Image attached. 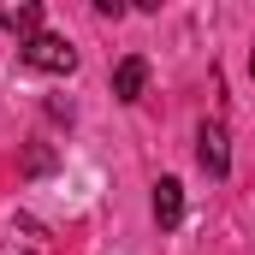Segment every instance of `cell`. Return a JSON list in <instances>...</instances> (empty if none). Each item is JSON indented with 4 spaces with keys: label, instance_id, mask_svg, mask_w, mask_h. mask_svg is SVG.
Masks as SVG:
<instances>
[{
    "label": "cell",
    "instance_id": "4",
    "mask_svg": "<svg viewBox=\"0 0 255 255\" xmlns=\"http://www.w3.org/2000/svg\"><path fill=\"white\" fill-rule=\"evenodd\" d=\"M178 220H184V184H178V178H160V184H154V226L172 232Z\"/></svg>",
    "mask_w": 255,
    "mask_h": 255
},
{
    "label": "cell",
    "instance_id": "1",
    "mask_svg": "<svg viewBox=\"0 0 255 255\" xmlns=\"http://www.w3.org/2000/svg\"><path fill=\"white\" fill-rule=\"evenodd\" d=\"M18 60L30 65V71H48V77H65V71H77V48L54 36V30H42V36H30V42H18Z\"/></svg>",
    "mask_w": 255,
    "mask_h": 255
},
{
    "label": "cell",
    "instance_id": "6",
    "mask_svg": "<svg viewBox=\"0 0 255 255\" xmlns=\"http://www.w3.org/2000/svg\"><path fill=\"white\" fill-rule=\"evenodd\" d=\"M250 71H255V54H250Z\"/></svg>",
    "mask_w": 255,
    "mask_h": 255
},
{
    "label": "cell",
    "instance_id": "2",
    "mask_svg": "<svg viewBox=\"0 0 255 255\" xmlns=\"http://www.w3.org/2000/svg\"><path fill=\"white\" fill-rule=\"evenodd\" d=\"M196 160L208 166V178H226V172H232V148H226V125H214V119H208V125L196 130Z\"/></svg>",
    "mask_w": 255,
    "mask_h": 255
},
{
    "label": "cell",
    "instance_id": "5",
    "mask_svg": "<svg viewBox=\"0 0 255 255\" xmlns=\"http://www.w3.org/2000/svg\"><path fill=\"white\" fill-rule=\"evenodd\" d=\"M142 83H148V60H142V54H130V60L113 65V95H119V101H136Z\"/></svg>",
    "mask_w": 255,
    "mask_h": 255
},
{
    "label": "cell",
    "instance_id": "3",
    "mask_svg": "<svg viewBox=\"0 0 255 255\" xmlns=\"http://www.w3.org/2000/svg\"><path fill=\"white\" fill-rule=\"evenodd\" d=\"M0 30H12V36H42V6L36 0H0Z\"/></svg>",
    "mask_w": 255,
    "mask_h": 255
}]
</instances>
